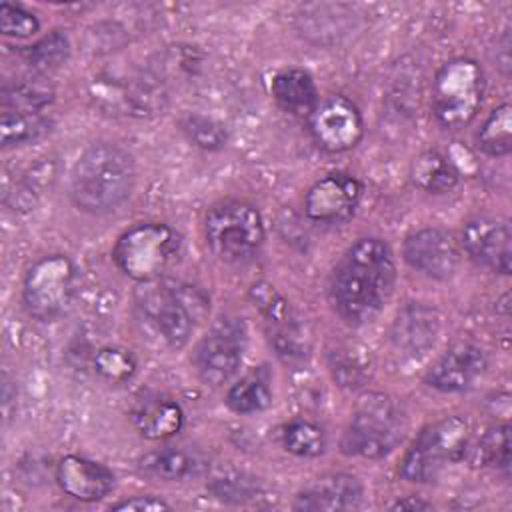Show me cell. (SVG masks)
Here are the masks:
<instances>
[{
  "label": "cell",
  "mask_w": 512,
  "mask_h": 512,
  "mask_svg": "<svg viewBox=\"0 0 512 512\" xmlns=\"http://www.w3.org/2000/svg\"><path fill=\"white\" fill-rule=\"evenodd\" d=\"M396 286V264L382 238L356 240L340 258L330 282L338 316L350 326L372 322L388 304Z\"/></svg>",
  "instance_id": "6da1fadb"
},
{
  "label": "cell",
  "mask_w": 512,
  "mask_h": 512,
  "mask_svg": "<svg viewBox=\"0 0 512 512\" xmlns=\"http://www.w3.org/2000/svg\"><path fill=\"white\" fill-rule=\"evenodd\" d=\"M134 178V160L124 148L96 142L80 154L72 168L70 198L82 212L104 214L130 196Z\"/></svg>",
  "instance_id": "7a4b0ae2"
},
{
  "label": "cell",
  "mask_w": 512,
  "mask_h": 512,
  "mask_svg": "<svg viewBox=\"0 0 512 512\" xmlns=\"http://www.w3.org/2000/svg\"><path fill=\"white\" fill-rule=\"evenodd\" d=\"M138 306L170 348H182L208 312V298L196 286L154 280L138 292Z\"/></svg>",
  "instance_id": "3957f363"
},
{
  "label": "cell",
  "mask_w": 512,
  "mask_h": 512,
  "mask_svg": "<svg viewBox=\"0 0 512 512\" xmlns=\"http://www.w3.org/2000/svg\"><path fill=\"white\" fill-rule=\"evenodd\" d=\"M180 252L178 232L164 222H140L114 244L116 266L136 282H154L174 264Z\"/></svg>",
  "instance_id": "277c9868"
},
{
  "label": "cell",
  "mask_w": 512,
  "mask_h": 512,
  "mask_svg": "<svg viewBox=\"0 0 512 512\" xmlns=\"http://www.w3.org/2000/svg\"><path fill=\"white\" fill-rule=\"evenodd\" d=\"M406 430L404 416L394 400L384 394H370L356 406L344 434L342 452L368 460L388 456Z\"/></svg>",
  "instance_id": "5b68a950"
},
{
  "label": "cell",
  "mask_w": 512,
  "mask_h": 512,
  "mask_svg": "<svg viewBox=\"0 0 512 512\" xmlns=\"http://www.w3.org/2000/svg\"><path fill=\"white\" fill-rule=\"evenodd\" d=\"M470 444L468 422L460 416H444L428 424L400 460L398 474L408 482H432L446 464L466 456Z\"/></svg>",
  "instance_id": "8992f818"
},
{
  "label": "cell",
  "mask_w": 512,
  "mask_h": 512,
  "mask_svg": "<svg viewBox=\"0 0 512 512\" xmlns=\"http://www.w3.org/2000/svg\"><path fill=\"white\" fill-rule=\"evenodd\" d=\"M484 96V72L472 58H452L432 80V112L440 126L462 128L474 120Z\"/></svg>",
  "instance_id": "52a82bcc"
},
{
  "label": "cell",
  "mask_w": 512,
  "mask_h": 512,
  "mask_svg": "<svg viewBox=\"0 0 512 512\" xmlns=\"http://www.w3.org/2000/svg\"><path fill=\"white\" fill-rule=\"evenodd\" d=\"M204 238L212 254L220 260L246 262L264 244V222L252 204L226 200L208 210Z\"/></svg>",
  "instance_id": "ba28073f"
},
{
  "label": "cell",
  "mask_w": 512,
  "mask_h": 512,
  "mask_svg": "<svg viewBox=\"0 0 512 512\" xmlns=\"http://www.w3.org/2000/svg\"><path fill=\"white\" fill-rule=\"evenodd\" d=\"M76 268L64 254L38 258L24 276L22 300L28 314L40 322L60 318L74 294Z\"/></svg>",
  "instance_id": "9c48e42d"
},
{
  "label": "cell",
  "mask_w": 512,
  "mask_h": 512,
  "mask_svg": "<svg viewBox=\"0 0 512 512\" xmlns=\"http://www.w3.org/2000/svg\"><path fill=\"white\" fill-rule=\"evenodd\" d=\"M246 342L244 324L236 318L218 320L212 330L200 340L194 364L200 378L212 386L226 384L240 368Z\"/></svg>",
  "instance_id": "30bf717a"
},
{
  "label": "cell",
  "mask_w": 512,
  "mask_h": 512,
  "mask_svg": "<svg viewBox=\"0 0 512 512\" xmlns=\"http://www.w3.org/2000/svg\"><path fill=\"white\" fill-rule=\"evenodd\" d=\"M308 126L316 144L326 152H346L354 148L364 134V120L358 106L342 94L318 102L308 116Z\"/></svg>",
  "instance_id": "8fae6325"
},
{
  "label": "cell",
  "mask_w": 512,
  "mask_h": 512,
  "mask_svg": "<svg viewBox=\"0 0 512 512\" xmlns=\"http://www.w3.org/2000/svg\"><path fill=\"white\" fill-rule=\"evenodd\" d=\"M362 198V184L344 172H332L316 180L304 196V212L318 224H342L350 220Z\"/></svg>",
  "instance_id": "7c38bea8"
},
{
  "label": "cell",
  "mask_w": 512,
  "mask_h": 512,
  "mask_svg": "<svg viewBox=\"0 0 512 512\" xmlns=\"http://www.w3.org/2000/svg\"><path fill=\"white\" fill-rule=\"evenodd\" d=\"M462 244L476 264L498 274H510L512 232L506 220L492 216L468 220L462 230Z\"/></svg>",
  "instance_id": "4fadbf2b"
},
{
  "label": "cell",
  "mask_w": 512,
  "mask_h": 512,
  "mask_svg": "<svg viewBox=\"0 0 512 512\" xmlns=\"http://www.w3.org/2000/svg\"><path fill=\"white\" fill-rule=\"evenodd\" d=\"M440 334V316L432 306L410 302L402 306L390 326V346L406 360H418L430 352Z\"/></svg>",
  "instance_id": "5bb4252c"
},
{
  "label": "cell",
  "mask_w": 512,
  "mask_h": 512,
  "mask_svg": "<svg viewBox=\"0 0 512 512\" xmlns=\"http://www.w3.org/2000/svg\"><path fill=\"white\" fill-rule=\"evenodd\" d=\"M402 254L414 270L434 280L450 278L460 262L454 238L440 228H422L406 236Z\"/></svg>",
  "instance_id": "9a60e30c"
},
{
  "label": "cell",
  "mask_w": 512,
  "mask_h": 512,
  "mask_svg": "<svg viewBox=\"0 0 512 512\" xmlns=\"http://www.w3.org/2000/svg\"><path fill=\"white\" fill-rule=\"evenodd\" d=\"M486 354L470 344L458 342L450 346L426 372V384L440 392H460L470 388L486 370Z\"/></svg>",
  "instance_id": "2e32d148"
},
{
  "label": "cell",
  "mask_w": 512,
  "mask_h": 512,
  "mask_svg": "<svg viewBox=\"0 0 512 512\" xmlns=\"http://www.w3.org/2000/svg\"><path fill=\"white\" fill-rule=\"evenodd\" d=\"M364 486L352 474L332 472L304 486L296 500V510H356L362 506Z\"/></svg>",
  "instance_id": "e0dca14e"
},
{
  "label": "cell",
  "mask_w": 512,
  "mask_h": 512,
  "mask_svg": "<svg viewBox=\"0 0 512 512\" xmlns=\"http://www.w3.org/2000/svg\"><path fill=\"white\" fill-rule=\"evenodd\" d=\"M56 482L68 496L80 502H96L114 488V474L96 460L68 454L56 466Z\"/></svg>",
  "instance_id": "ac0fdd59"
},
{
  "label": "cell",
  "mask_w": 512,
  "mask_h": 512,
  "mask_svg": "<svg viewBox=\"0 0 512 512\" xmlns=\"http://www.w3.org/2000/svg\"><path fill=\"white\" fill-rule=\"evenodd\" d=\"M134 428L150 440L170 438L184 426L180 404L168 396L150 394L140 398L130 412Z\"/></svg>",
  "instance_id": "d6986e66"
},
{
  "label": "cell",
  "mask_w": 512,
  "mask_h": 512,
  "mask_svg": "<svg viewBox=\"0 0 512 512\" xmlns=\"http://www.w3.org/2000/svg\"><path fill=\"white\" fill-rule=\"evenodd\" d=\"M96 98L106 102L112 110H120L124 114H148L160 108V88L148 78H130V80H104L100 82V90Z\"/></svg>",
  "instance_id": "ffe728a7"
},
{
  "label": "cell",
  "mask_w": 512,
  "mask_h": 512,
  "mask_svg": "<svg viewBox=\"0 0 512 512\" xmlns=\"http://www.w3.org/2000/svg\"><path fill=\"white\" fill-rule=\"evenodd\" d=\"M270 92L276 104L294 116H310L320 102L312 76L302 68H284L276 72L272 76Z\"/></svg>",
  "instance_id": "44dd1931"
},
{
  "label": "cell",
  "mask_w": 512,
  "mask_h": 512,
  "mask_svg": "<svg viewBox=\"0 0 512 512\" xmlns=\"http://www.w3.org/2000/svg\"><path fill=\"white\" fill-rule=\"evenodd\" d=\"M410 178L424 192L444 194L456 188L460 174L446 156L436 150H428L412 162Z\"/></svg>",
  "instance_id": "7402d4cb"
},
{
  "label": "cell",
  "mask_w": 512,
  "mask_h": 512,
  "mask_svg": "<svg viewBox=\"0 0 512 512\" xmlns=\"http://www.w3.org/2000/svg\"><path fill=\"white\" fill-rule=\"evenodd\" d=\"M468 460L482 468L508 470L510 466V428L508 424L488 428L474 446L468 444Z\"/></svg>",
  "instance_id": "603a6c76"
},
{
  "label": "cell",
  "mask_w": 512,
  "mask_h": 512,
  "mask_svg": "<svg viewBox=\"0 0 512 512\" xmlns=\"http://www.w3.org/2000/svg\"><path fill=\"white\" fill-rule=\"evenodd\" d=\"M478 148L488 156H506L512 150V108L508 102L496 106L476 134Z\"/></svg>",
  "instance_id": "cb8c5ba5"
},
{
  "label": "cell",
  "mask_w": 512,
  "mask_h": 512,
  "mask_svg": "<svg viewBox=\"0 0 512 512\" xmlns=\"http://www.w3.org/2000/svg\"><path fill=\"white\" fill-rule=\"evenodd\" d=\"M54 98L52 86L38 78H20L2 88V108L6 110H24L40 112Z\"/></svg>",
  "instance_id": "d4e9b609"
},
{
  "label": "cell",
  "mask_w": 512,
  "mask_h": 512,
  "mask_svg": "<svg viewBox=\"0 0 512 512\" xmlns=\"http://www.w3.org/2000/svg\"><path fill=\"white\" fill-rule=\"evenodd\" d=\"M48 126V120L40 112L4 108L0 114V140L4 146L26 144L46 134Z\"/></svg>",
  "instance_id": "484cf974"
},
{
  "label": "cell",
  "mask_w": 512,
  "mask_h": 512,
  "mask_svg": "<svg viewBox=\"0 0 512 512\" xmlns=\"http://www.w3.org/2000/svg\"><path fill=\"white\" fill-rule=\"evenodd\" d=\"M226 404L236 414L262 412L272 404V392L260 374H248L230 386L226 394Z\"/></svg>",
  "instance_id": "4316f807"
},
{
  "label": "cell",
  "mask_w": 512,
  "mask_h": 512,
  "mask_svg": "<svg viewBox=\"0 0 512 512\" xmlns=\"http://www.w3.org/2000/svg\"><path fill=\"white\" fill-rule=\"evenodd\" d=\"M140 466H142V470H146L148 474H152L156 478L182 480V478H188L190 474H194L198 464L190 452L170 446V448H162V450H154V452L146 454L140 460Z\"/></svg>",
  "instance_id": "83f0119b"
},
{
  "label": "cell",
  "mask_w": 512,
  "mask_h": 512,
  "mask_svg": "<svg viewBox=\"0 0 512 512\" xmlns=\"http://www.w3.org/2000/svg\"><path fill=\"white\" fill-rule=\"evenodd\" d=\"M70 56V40L62 30H54L24 50L26 62L34 70H54Z\"/></svg>",
  "instance_id": "f1b7e54d"
},
{
  "label": "cell",
  "mask_w": 512,
  "mask_h": 512,
  "mask_svg": "<svg viewBox=\"0 0 512 512\" xmlns=\"http://www.w3.org/2000/svg\"><path fill=\"white\" fill-rule=\"evenodd\" d=\"M282 442L290 454L302 456V458L320 456L326 448L324 430L310 420H292L284 428Z\"/></svg>",
  "instance_id": "f546056e"
},
{
  "label": "cell",
  "mask_w": 512,
  "mask_h": 512,
  "mask_svg": "<svg viewBox=\"0 0 512 512\" xmlns=\"http://www.w3.org/2000/svg\"><path fill=\"white\" fill-rule=\"evenodd\" d=\"M208 490L224 502H250L256 500L262 494L260 482L254 476H248L244 472H222L212 478L208 484Z\"/></svg>",
  "instance_id": "4dcf8cb0"
},
{
  "label": "cell",
  "mask_w": 512,
  "mask_h": 512,
  "mask_svg": "<svg viewBox=\"0 0 512 512\" xmlns=\"http://www.w3.org/2000/svg\"><path fill=\"white\" fill-rule=\"evenodd\" d=\"M94 370L108 382L118 384L132 378L136 372V360L130 350L120 346H104L94 356Z\"/></svg>",
  "instance_id": "1f68e13d"
},
{
  "label": "cell",
  "mask_w": 512,
  "mask_h": 512,
  "mask_svg": "<svg viewBox=\"0 0 512 512\" xmlns=\"http://www.w3.org/2000/svg\"><path fill=\"white\" fill-rule=\"evenodd\" d=\"M182 130L190 142L204 150H218L226 144V128L204 114H186L182 118Z\"/></svg>",
  "instance_id": "d6a6232c"
},
{
  "label": "cell",
  "mask_w": 512,
  "mask_h": 512,
  "mask_svg": "<svg viewBox=\"0 0 512 512\" xmlns=\"http://www.w3.org/2000/svg\"><path fill=\"white\" fill-rule=\"evenodd\" d=\"M330 370L334 380L346 388H358L368 378V364L352 350H336L330 354Z\"/></svg>",
  "instance_id": "836d02e7"
},
{
  "label": "cell",
  "mask_w": 512,
  "mask_h": 512,
  "mask_svg": "<svg viewBox=\"0 0 512 512\" xmlns=\"http://www.w3.org/2000/svg\"><path fill=\"white\" fill-rule=\"evenodd\" d=\"M0 30L4 36L28 38L40 30L38 18L22 8L20 4L2 2L0 4Z\"/></svg>",
  "instance_id": "e575fe53"
},
{
  "label": "cell",
  "mask_w": 512,
  "mask_h": 512,
  "mask_svg": "<svg viewBox=\"0 0 512 512\" xmlns=\"http://www.w3.org/2000/svg\"><path fill=\"white\" fill-rule=\"evenodd\" d=\"M112 510H136V512H152V510H170V504L158 496H132L122 502H116Z\"/></svg>",
  "instance_id": "d590c367"
},
{
  "label": "cell",
  "mask_w": 512,
  "mask_h": 512,
  "mask_svg": "<svg viewBox=\"0 0 512 512\" xmlns=\"http://www.w3.org/2000/svg\"><path fill=\"white\" fill-rule=\"evenodd\" d=\"M390 508L392 510H430L432 504L422 498H416V496H406V498L396 500Z\"/></svg>",
  "instance_id": "8d00e7d4"
}]
</instances>
